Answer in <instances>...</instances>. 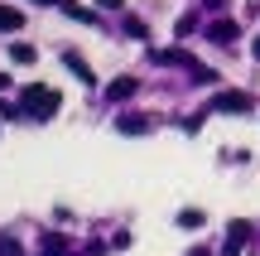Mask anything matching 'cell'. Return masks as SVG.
<instances>
[{
    "instance_id": "6da1fadb",
    "label": "cell",
    "mask_w": 260,
    "mask_h": 256,
    "mask_svg": "<svg viewBox=\"0 0 260 256\" xmlns=\"http://www.w3.org/2000/svg\"><path fill=\"white\" fill-rule=\"evenodd\" d=\"M19 106H24L29 121H53L58 106H63V97H58L53 87H44V82H29L24 92H19Z\"/></svg>"
},
{
    "instance_id": "7a4b0ae2",
    "label": "cell",
    "mask_w": 260,
    "mask_h": 256,
    "mask_svg": "<svg viewBox=\"0 0 260 256\" xmlns=\"http://www.w3.org/2000/svg\"><path fill=\"white\" fill-rule=\"evenodd\" d=\"M207 111H217V116H251L255 111V97L251 92H236V87H222V92L207 102Z\"/></svg>"
},
{
    "instance_id": "3957f363",
    "label": "cell",
    "mask_w": 260,
    "mask_h": 256,
    "mask_svg": "<svg viewBox=\"0 0 260 256\" xmlns=\"http://www.w3.org/2000/svg\"><path fill=\"white\" fill-rule=\"evenodd\" d=\"M63 68H68V73L77 77V82H87V87H96V73H92V68H87V58L77 53V48H68V53H63Z\"/></svg>"
},
{
    "instance_id": "277c9868",
    "label": "cell",
    "mask_w": 260,
    "mask_h": 256,
    "mask_svg": "<svg viewBox=\"0 0 260 256\" xmlns=\"http://www.w3.org/2000/svg\"><path fill=\"white\" fill-rule=\"evenodd\" d=\"M207 39H212V44H236V39H241V24H236V19H212V24H207Z\"/></svg>"
},
{
    "instance_id": "5b68a950",
    "label": "cell",
    "mask_w": 260,
    "mask_h": 256,
    "mask_svg": "<svg viewBox=\"0 0 260 256\" xmlns=\"http://www.w3.org/2000/svg\"><path fill=\"white\" fill-rule=\"evenodd\" d=\"M246 237H251V222H241V218H236L232 227H226V247H222V251H226V256H236V251H241V242H246Z\"/></svg>"
},
{
    "instance_id": "8992f818",
    "label": "cell",
    "mask_w": 260,
    "mask_h": 256,
    "mask_svg": "<svg viewBox=\"0 0 260 256\" xmlns=\"http://www.w3.org/2000/svg\"><path fill=\"white\" fill-rule=\"evenodd\" d=\"M149 126H154L149 116H116V131H121V135H145Z\"/></svg>"
},
{
    "instance_id": "52a82bcc",
    "label": "cell",
    "mask_w": 260,
    "mask_h": 256,
    "mask_svg": "<svg viewBox=\"0 0 260 256\" xmlns=\"http://www.w3.org/2000/svg\"><path fill=\"white\" fill-rule=\"evenodd\" d=\"M159 63H178V68H193V73H198V63H193V53H183V48H159Z\"/></svg>"
},
{
    "instance_id": "ba28073f",
    "label": "cell",
    "mask_w": 260,
    "mask_h": 256,
    "mask_svg": "<svg viewBox=\"0 0 260 256\" xmlns=\"http://www.w3.org/2000/svg\"><path fill=\"white\" fill-rule=\"evenodd\" d=\"M135 87H140L135 77H116V82L106 87V97H111V102H125V97H135Z\"/></svg>"
},
{
    "instance_id": "9c48e42d",
    "label": "cell",
    "mask_w": 260,
    "mask_h": 256,
    "mask_svg": "<svg viewBox=\"0 0 260 256\" xmlns=\"http://www.w3.org/2000/svg\"><path fill=\"white\" fill-rule=\"evenodd\" d=\"M19 24H24V15H19L15 5H0V29H5V34H15Z\"/></svg>"
},
{
    "instance_id": "30bf717a",
    "label": "cell",
    "mask_w": 260,
    "mask_h": 256,
    "mask_svg": "<svg viewBox=\"0 0 260 256\" xmlns=\"http://www.w3.org/2000/svg\"><path fill=\"white\" fill-rule=\"evenodd\" d=\"M63 15H73V19H82V24H92V29L102 24V19H96V15H92V10H87V5H77V0H68V5H63Z\"/></svg>"
},
{
    "instance_id": "8fae6325",
    "label": "cell",
    "mask_w": 260,
    "mask_h": 256,
    "mask_svg": "<svg viewBox=\"0 0 260 256\" xmlns=\"http://www.w3.org/2000/svg\"><path fill=\"white\" fill-rule=\"evenodd\" d=\"M10 58L15 63H34V44H10Z\"/></svg>"
},
{
    "instance_id": "7c38bea8",
    "label": "cell",
    "mask_w": 260,
    "mask_h": 256,
    "mask_svg": "<svg viewBox=\"0 0 260 256\" xmlns=\"http://www.w3.org/2000/svg\"><path fill=\"white\" fill-rule=\"evenodd\" d=\"M68 247V237H63V232H44V251L48 256H53V251H63Z\"/></svg>"
},
{
    "instance_id": "4fadbf2b",
    "label": "cell",
    "mask_w": 260,
    "mask_h": 256,
    "mask_svg": "<svg viewBox=\"0 0 260 256\" xmlns=\"http://www.w3.org/2000/svg\"><path fill=\"white\" fill-rule=\"evenodd\" d=\"M178 227H203V213H198V208H183V213H178Z\"/></svg>"
},
{
    "instance_id": "5bb4252c",
    "label": "cell",
    "mask_w": 260,
    "mask_h": 256,
    "mask_svg": "<svg viewBox=\"0 0 260 256\" xmlns=\"http://www.w3.org/2000/svg\"><path fill=\"white\" fill-rule=\"evenodd\" d=\"M125 34H130V39H145L149 29H145V19H135V15H130V19H125Z\"/></svg>"
},
{
    "instance_id": "9a60e30c",
    "label": "cell",
    "mask_w": 260,
    "mask_h": 256,
    "mask_svg": "<svg viewBox=\"0 0 260 256\" xmlns=\"http://www.w3.org/2000/svg\"><path fill=\"white\" fill-rule=\"evenodd\" d=\"M15 116H24V106H15V102H0V121H15Z\"/></svg>"
},
{
    "instance_id": "2e32d148",
    "label": "cell",
    "mask_w": 260,
    "mask_h": 256,
    "mask_svg": "<svg viewBox=\"0 0 260 256\" xmlns=\"http://www.w3.org/2000/svg\"><path fill=\"white\" fill-rule=\"evenodd\" d=\"M0 256H19V242H10V237H0Z\"/></svg>"
},
{
    "instance_id": "e0dca14e",
    "label": "cell",
    "mask_w": 260,
    "mask_h": 256,
    "mask_svg": "<svg viewBox=\"0 0 260 256\" xmlns=\"http://www.w3.org/2000/svg\"><path fill=\"white\" fill-rule=\"evenodd\" d=\"M96 5H102V10H121L125 0H96Z\"/></svg>"
},
{
    "instance_id": "ac0fdd59",
    "label": "cell",
    "mask_w": 260,
    "mask_h": 256,
    "mask_svg": "<svg viewBox=\"0 0 260 256\" xmlns=\"http://www.w3.org/2000/svg\"><path fill=\"white\" fill-rule=\"evenodd\" d=\"M226 5V0H203V10H222Z\"/></svg>"
},
{
    "instance_id": "d6986e66",
    "label": "cell",
    "mask_w": 260,
    "mask_h": 256,
    "mask_svg": "<svg viewBox=\"0 0 260 256\" xmlns=\"http://www.w3.org/2000/svg\"><path fill=\"white\" fill-rule=\"evenodd\" d=\"M188 256H212V247H193V251H188Z\"/></svg>"
},
{
    "instance_id": "ffe728a7",
    "label": "cell",
    "mask_w": 260,
    "mask_h": 256,
    "mask_svg": "<svg viewBox=\"0 0 260 256\" xmlns=\"http://www.w3.org/2000/svg\"><path fill=\"white\" fill-rule=\"evenodd\" d=\"M39 5H58V10H63V5H68V0H39Z\"/></svg>"
},
{
    "instance_id": "44dd1931",
    "label": "cell",
    "mask_w": 260,
    "mask_h": 256,
    "mask_svg": "<svg viewBox=\"0 0 260 256\" xmlns=\"http://www.w3.org/2000/svg\"><path fill=\"white\" fill-rule=\"evenodd\" d=\"M255 58H260V39H255Z\"/></svg>"
}]
</instances>
